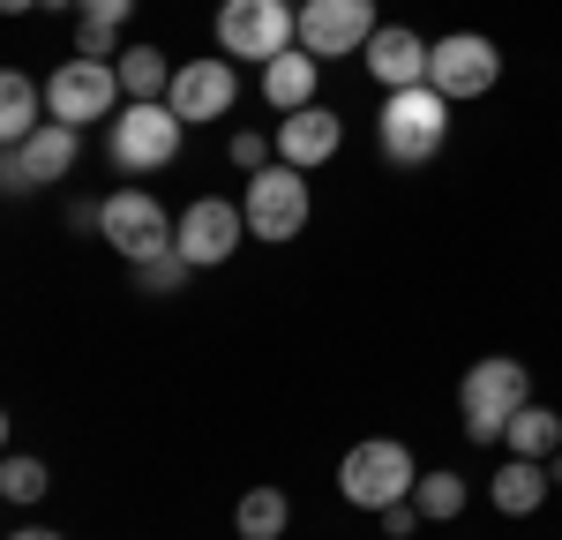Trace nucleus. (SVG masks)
I'll return each mask as SVG.
<instances>
[{
    "instance_id": "20",
    "label": "nucleus",
    "mask_w": 562,
    "mask_h": 540,
    "mask_svg": "<svg viewBox=\"0 0 562 540\" xmlns=\"http://www.w3.org/2000/svg\"><path fill=\"white\" fill-rule=\"evenodd\" d=\"M113 68H121V90H128L135 105H143V98H158V90H173V83H166V53H158V45H128Z\"/></svg>"
},
{
    "instance_id": "18",
    "label": "nucleus",
    "mask_w": 562,
    "mask_h": 540,
    "mask_svg": "<svg viewBox=\"0 0 562 540\" xmlns=\"http://www.w3.org/2000/svg\"><path fill=\"white\" fill-rule=\"evenodd\" d=\"M38 105H45V90L31 83L23 68H8V76H0V135H8V143H23V135H38V128H45Z\"/></svg>"
},
{
    "instance_id": "19",
    "label": "nucleus",
    "mask_w": 562,
    "mask_h": 540,
    "mask_svg": "<svg viewBox=\"0 0 562 540\" xmlns=\"http://www.w3.org/2000/svg\"><path fill=\"white\" fill-rule=\"evenodd\" d=\"M503 443L518 450V458H555V443H562V420L548 413V405H525V413H510Z\"/></svg>"
},
{
    "instance_id": "10",
    "label": "nucleus",
    "mask_w": 562,
    "mask_h": 540,
    "mask_svg": "<svg viewBox=\"0 0 562 540\" xmlns=\"http://www.w3.org/2000/svg\"><path fill=\"white\" fill-rule=\"evenodd\" d=\"M368 38H375V0H307L301 8V45L315 60H338Z\"/></svg>"
},
{
    "instance_id": "7",
    "label": "nucleus",
    "mask_w": 562,
    "mask_h": 540,
    "mask_svg": "<svg viewBox=\"0 0 562 540\" xmlns=\"http://www.w3.org/2000/svg\"><path fill=\"white\" fill-rule=\"evenodd\" d=\"M240 211H248V233H256V240H293V233L307 225V180H301V166H285V158L262 166V173L248 180V203H240Z\"/></svg>"
},
{
    "instance_id": "28",
    "label": "nucleus",
    "mask_w": 562,
    "mask_h": 540,
    "mask_svg": "<svg viewBox=\"0 0 562 540\" xmlns=\"http://www.w3.org/2000/svg\"><path fill=\"white\" fill-rule=\"evenodd\" d=\"M0 8H8V15H23V8H38V0H0Z\"/></svg>"
},
{
    "instance_id": "16",
    "label": "nucleus",
    "mask_w": 562,
    "mask_h": 540,
    "mask_svg": "<svg viewBox=\"0 0 562 540\" xmlns=\"http://www.w3.org/2000/svg\"><path fill=\"white\" fill-rule=\"evenodd\" d=\"M262 90H270V105H278V113H301L307 98H315V53H307V45L278 53V60L262 68Z\"/></svg>"
},
{
    "instance_id": "2",
    "label": "nucleus",
    "mask_w": 562,
    "mask_h": 540,
    "mask_svg": "<svg viewBox=\"0 0 562 540\" xmlns=\"http://www.w3.org/2000/svg\"><path fill=\"white\" fill-rule=\"evenodd\" d=\"M338 488H346V503H360V510H390V503H413V488H420V465H413V450H405V443L375 436V443L346 450Z\"/></svg>"
},
{
    "instance_id": "14",
    "label": "nucleus",
    "mask_w": 562,
    "mask_h": 540,
    "mask_svg": "<svg viewBox=\"0 0 562 540\" xmlns=\"http://www.w3.org/2000/svg\"><path fill=\"white\" fill-rule=\"evenodd\" d=\"M166 105H173L180 121H217L225 105H233V68L225 60H188L166 90Z\"/></svg>"
},
{
    "instance_id": "3",
    "label": "nucleus",
    "mask_w": 562,
    "mask_h": 540,
    "mask_svg": "<svg viewBox=\"0 0 562 540\" xmlns=\"http://www.w3.org/2000/svg\"><path fill=\"white\" fill-rule=\"evenodd\" d=\"M98 225H105V240H113V248H121L135 270L173 263V256H180V225H166V211H158L143 188L105 195V203H98Z\"/></svg>"
},
{
    "instance_id": "11",
    "label": "nucleus",
    "mask_w": 562,
    "mask_h": 540,
    "mask_svg": "<svg viewBox=\"0 0 562 540\" xmlns=\"http://www.w3.org/2000/svg\"><path fill=\"white\" fill-rule=\"evenodd\" d=\"M240 233H248V211L203 195V203H188V211H180V256H188L195 270H211V263H225V256L240 248Z\"/></svg>"
},
{
    "instance_id": "26",
    "label": "nucleus",
    "mask_w": 562,
    "mask_h": 540,
    "mask_svg": "<svg viewBox=\"0 0 562 540\" xmlns=\"http://www.w3.org/2000/svg\"><path fill=\"white\" fill-rule=\"evenodd\" d=\"M270 150H278V143H262V135H233V166H248V173L270 166Z\"/></svg>"
},
{
    "instance_id": "27",
    "label": "nucleus",
    "mask_w": 562,
    "mask_h": 540,
    "mask_svg": "<svg viewBox=\"0 0 562 540\" xmlns=\"http://www.w3.org/2000/svg\"><path fill=\"white\" fill-rule=\"evenodd\" d=\"M413 526H420V503H390V510H383V533H397V540H405Z\"/></svg>"
},
{
    "instance_id": "4",
    "label": "nucleus",
    "mask_w": 562,
    "mask_h": 540,
    "mask_svg": "<svg viewBox=\"0 0 562 540\" xmlns=\"http://www.w3.org/2000/svg\"><path fill=\"white\" fill-rule=\"evenodd\" d=\"M301 38V15L285 8V0H225L217 8V45H225V60H278V53H293Z\"/></svg>"
},
{
    "instance_id": "17",
    "label": "nucleus",
    "mask_w": 562,
    "mask_h": 540,
    "mask_svg": "<svg viewBox=\"0 0 562 540\" xmlns=\"http://www.w3.org/2000/svg\"><path fill=\"white\" fill-rule=\"evenodd\" d=\"M540 503H548V465H540V458H510V465L495 473V510L532 518Z\"/></svg>"
},
{
    "instance_id": "22",
    "label": "nucleus",
    "mask_w": 562,
    "mask_h": 540,
    "mask_svg": "<svg viewBox=\"0 0 562 540\" xmlns=\"http://www.w3.org/2000/svg\"><path fill=\"white\" fill-rule=\"evenodd\" d=\"M413 503H420V518H458V510H465V481H458V473H420Z\"/></svg>"
},
{
    "instance_id": "15",
    "label": "nucleus",
    "mask_w": 562,
    "mask_h": 540,
    "mask_svg": "<svg viewBox=\"0 0 562 540\" xmlns=\"http://www.w3.org/2000/svg\"><path fill=\"white\" fill-rule=\"evenodd\" d=\"M338 150V113H323V105H301V113H285V128H278V158L285 166H323Z\"/></svg>"
},
{
    "instance_id": "1",
    "label": "nucleus",
    "mask_w": 562,
    "mask_h": 540,
    "mask_svg": "<svg viewBox=\"0 0 562 540\" xmlns=\"http://www.w3.org/2000/svg\"><path fill=\"white\" fill-rule=\"evenodd\" d=\"M450 135V98L435 83H413V90H390L383 98V150L397 166H428Z\"/></svg>"
},
{
    "instance_id": "30",
    "label": "nucleus",
    "mask_w": 562,
    "mask_h": 540,
    "mask_svg": "<svg viewBox=\"0 0 562 540\" xmlns=\"http://www.w3.org/2000/svg\"><path fill=\"white\" fill-rule=\"evenodd\" d=\"M15 540H60V533H38V526H31V533H15Z\"/></svg>"
},
{
    "instance_id": "24",
    "label": "nucleus",
    "mask_w": 562,
    "mask_h": 540,
    "mask_svg": "<svg viewBox=\"0 0 562 540\" xmlns=\"http://www.w3.org/2000/svg\"><path fill=\"white\" fill-rule=\"evenodd\" d=\"M76 60H113V31L105 23H76Z\"/></svg>"
},
{
    "instance_id": "12",
    "label": "nucleus",
    "mask_w": 562,
    "mask_h": 540,
    "mask_svg": "<svg viewBox=\"0 0 562 540\" xmlns=\"http://www.w3.org/2000/svg\"><path fill=\"white\" fill-rule=\"evenodd\" d=\"M68 166H76V128L68 121H45L38 135L8 143V188H45V180H60Z\"/></svg>"
},
{
    "instance_id": "25",
    "label": "nucleus",
    "mask_w": 562,
    "mask_h": 540,
    "mask_svg": "<svg viewBox=\"0 0 562 540\" xmlns=\"http://www.w3.org/2000/svg\"><path fill=\"white\" fill-rule=\"evenodd\" d=\"M128 8H135V0H76V15H83V23H105V31H121Z\"/></svg>"
},
{
    "instance_id": "23",
    "label": "nucleus",
    "mask_w": 562,
    "mask_h": 540,
    "mask_svg": "<svg viewBox=\"0 0 562 540\" xmlns=\"http://www.w3.org/2000/svg\"><path fill=\"white\" fill-rule=\"evenodd\" d=\"M45 481H53V473H45L38 458H8V465H0V495H8V503H38Z\"/></svg>"
},
{
    "instance_id": "13",
    "label": "nucleus",
    "mask_w": 562,
    "mask_h": 540,
    "mask_svg": "<svg viewBox=\"0 0 562 540\" xmlns=\"http://www.w3.org/2000/svg\"><path fill=\"white\" fill-rule=\"evenodd\" d=\"M428 60H435V45L420 38V31H375L368 38V68H375V83L383 90H413V83H428Z\"/></svg>"
},
{
    "instance_id": "21",
    "label": "nucleus",
    "mask_w": 562,
    "mask_h": 540,
    "mask_svg": "<svg viewBox=\"0 0 562 540\" xmlns=\"http://www.w3.org/2000/svg\"><path fill=\"white\" fill-rule=\"evenodd\" d=\"M233 518H240V533H248V540H278V533H285V518H293V503H285L278 488H248Z\"/></svg>"
},
{
    "instance_id": "6",
    "label": "nucleus",
    "mask_w": 562,
    "mask_h": 540,
    "mask_svg": "<svg viewBox=\"0 0 562 540\" xmlns=\"http://www.w3.org/2000/svg\"><path fill=\"white\" fill-rule=\"evenodd\" d=\"M180 121L166 98H143V105H121V121H113V158L128 166V173H158V166H173L180 158Z\"/></svg>"
},
{
    "instance_id": "5",
    "label": "nucleus",
    "mask_w": 562,
    "mask_h": 540,
    "mask_svg": "<svg viewBox=\"0 0 562 540\" xmlns=\"http://www.w3.org/2000/svg\"><path fill=\"white\" fill-rule=\"evenodd\" d=\"M525 391H532V375H525L518 360H480L473 375H465V436L473 443H503L510 413L532 405Z\"/></svg>"
},
{
    "instance_id": "29",
    "label": "nucleus",
    "mask_w": 562,
    "mask_h": 540,
    "mask_svg": "<svg viewBox=\"0 0 562 540\" xmlns=\"http://www.w3.org/2000/svg\"><path fill=\"white\" fill-rule=\"evenodd\" d=\"M548 481H562V450H555V458H548Z\"/></svg>"
},
{
    "instance_id": "9",
    "label": "nucleus",
    "mask_w": 562,
    "mask_h": 540,
    "mask_svg": "<svg viewBox=\"0 0 562 540\" xmlns=\"http://www.w3.org/2000/svg\"><path fill=\"white\" fill-rule=\"evenodd\" d=\"M495 76H503V53L480 38V31H450L428 60V83L442 90V98H487Z\"/></svg>"
},
{
    "instance_id": "8",
    "label": "nucleus",
    "mask_w": 562,
    "mask_h": 540,
    "mask_svg": "<svg viewBox=\"0 0 562 540\" xmlns=\"http://www.w3.org/2000/svg\"><path fill=\"white\" fill-rule=\"evenodd\" d=\"M113 98H121V68H113V60H68V68H53V83H45V113L68 121V128H83V121H105Z\"/></svg>"
}]
</instances>
